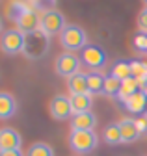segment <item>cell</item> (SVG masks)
<instances>
[{
	"label": "cell",
	"instance_id": "11",
	"mask_svg": "<svg viewBox=\"0 0 147 156\" xmlns=\"http://www.w3.org/2000/svg\"><path fill=\"white\" fill-rule=\"evenodd\" d=\"M97 117L93 112H84L71 117V130H95Z\"/></svg>",
	"mask_w": 147,
	"mask_h": 156
},
{
	"label": "cell",
	"instance_id": "2",
	"mask_svg": "<svg viewBox=\"0 0 147 156\" xmlns=\"http://www.w3.org/2000/svg\"><path fill=\"white\" fill-rule=\"evenodd\" d=\"M60 43L67 52H77L82 50L88 45V35L82 26L77 24H67L65 30L60 34Z\"/></svg>",
	"mask_w": 147,
	"mask_h": 156
},
{
	"label": "cell",
	"instance_id": "24",
	"mask_svg": "<svg viewBox=\"0 0 147 156\" xmlns=\"http://www.w3.org/2000/svg\"><path fill=\"white\" fill-rule=\"evenodd\" d=\"M28 8L23 4V2H17V0H15V2H11L9 6H8V17L11 19V21H19V19H21V15L26 11Z\"/></svg>",
	"mask_w": 147,
	"mask_h": 156
},
{
	"label": "cell",
	"instance_id": "17",
	"mask_svg": "<svg viewBox=\"0 0 147 156\" xmlns=\"http://www.w3.org/2000/svg\"><path fill=\"white\" fill-rule=\"evenodd\" d=\"M104 78L99 71H91L88 73V91L91 95H99V93H104Z\"/></svg>",
	"mask_w": 147,
	"mask_h": 156
},
{
	"label": "cell",
	"instance_id": "28",
	"mask_svg": "<svg viewBox=\"0 0 147 156\" xmlns=\"http://www.w3.org/2000/svg\"><path fill=\"white\" fill-rule=\"evenodd\" d=\"M0 156H26V154H23L21 149H15V151H0Z\"/></svg>",
	"mask_w": 147,
	"mask_h": 156
},
{
	"label": "cell",
	"instance_id": "23",
	"mask_svg": "<svg viewBox=\"0 0 147 156\" xmlns=\"http://www.w3.org/2000/svg\"><path fill=\"white\" fill-rule=\"evenodd\" d=\"M119 89H121V80H117V78L112 76V74H108L104 78V93L108 97H117Z\"/></svg>",
	"mask_w": 147,
	"mask_h": 156
},
{
	"label": "cell",
	"instance_id": "19",
	"mask_svg": "<svg viewBox=\"0 0 147 156\" xmlns=\"http://www.w3.org/2000/svg\"><path fill=\"white\" fill-rule=\"evenodd\" d=\"M102 136H104V141H106L108 145H119V143H123V138H121V130H119L117 123H112V125H108V126L104 128Z\"/></svg>",
	"mask_w": 147,
	"mask_h": 156
},
{
	"label": "cell",
	"instance_id": "15",
	"mask_svg": "<svg viewBox=\"0 0 147 156\" xmlns=\"http://www.w3.org/2000/svg\"><path fill=\"white\" fill-rule=\"evenodd\" d=\"M67 87L71 95H84L89 93L88 91V74L84 73H77L73 74L71 78H67Z\"/></svg>",
	"mask_w": 147,
	"mask_h": 156
},
{
	"label": "cell",
	"instance_id": "14",
	"mask_svg": "<svg viewBox=\"0 0 147 156\" xmlns=\"http://www.w3.org/2000/svg\"><path fill=\"white\" fill-rule=\"evenodd\" d=\"M125 108L131 112V113H136V115L145 113V110H147V97L143 95V91L140 89L132 97H128V99L125 101Z\"/></svg>",
	"mask_w": 147,
	"mask_h": 156
},
{
	"label": "cell",
	"instance_id": "26",
	"mask_svg": "<svg viewBox=\"0 0 147 156\" xmlns=\"http://www.w3.org/2000/svg\"><path fill=\"white\" fill-rule=\"evenodd\" d=\"M140 30L142 32H147V8L140 13Z\"/></svg>",
	"mask_w": 147,
	"mask_h": 156
},
{
	"label": "cell",
	"instance_id": "12",
	"mask_svg": "<svg viewBox=\"0 0 147 156\" xmlns=\"http://www.w3.org/2000/svg\"><path fill=\"white\" fill-rule=\"evenodd\" d=\"M117 126L121 130V138H123V143H132L140 138V130L136 126V119H131V117H125V119L117 121Z\"/></svg>",
	"mask_w": 147,
	"mask_h": 156
},
{
	"label": "cell",
	"instance_id": "5",
	"mask_svg": "<svg viewBox=\"0 0 147 156\" xmlns=\"http://www.w3.org/2000/svg\"><path fill=\"white\" fill-rule=\"evenodd\" d=\"M80 58L75 54V52H63L56 58L54 62V71L60 76H65V78H71L73 74L80 73Z\"/></svg>",
	"mask_w": 147,
	"mask_h": 156
},
{
	"label": "cell",
	"instance_id": "30",
	"mask_svg": "<svg viewBox=\"0 0 147 156\" xmlns=\"http://www.w3.org/2000/svg\"><path fill=\"white\" fill-rule=\"evenodd\" d=\"M2 30H4V23H2V19H0V34H4Z\"/></svg>",
	"mask_w": 147,
	"mask_h": 156
},
{
	"label": "cell",
	"instance_id": "18",
	"mask_svg": "<svg viewBox=\"0 0 147 156\" xmlns=\"http://www.w3.org/2000/svg\"><path fill=\"white\" fill-rule=\"evenodd\" d=\"M138 91H140V84H138L136 78H127V80L121 82V89H119V93H117L116 99H119V101L125 104V101L128 99V97H132V95L138 93Z\"/></svg>",
	"mask_w": 147,
	"mask_h": 156
},
{
	"label": "cell",
	"instance_id": "20",
	"mask_svg": "<svg viewBox=\"0 0 147 156\" xmlns=\"http://www.w3.org/2000/svg\"><path fill=\"white\" fill-rule=\"evenodd\" d=\"M26 156H54V149H52V145H48L45 141H38L28 147Z\"/></svg>",
	"mask_w": 147,
	"mask_h": 156
},
{
	"label": "cell",
	"instance_id": "33",
	"mask_svg": "<svg viewBox=\"0 0 147 156\" xmlns=\"http://www.w3.org/2000/svg\"><path fill=\"white\" fill-rule=\"evenodd\" d=\"M143 2H145V4H147V0H143Z\"/></svg>",
	"mask_w": 147,
	"mask_h": 156
},
{
	"label": "cell",
	"instance_id": "16",
	"mask_svg": "<svg viewBox=\"0 0 147 156\" xmlns=\"http://www.w3.org/2000/svg\"><path fill=\"white\" fill-rule=\"evenodd\" d=\"M93 104V95L91 93H84V95H71V106H73V113H84L91 110Z\"/></svg>",
	"mask_w": 147,
	"mask_h": 156
},
{
	"label": "cell",
	"instance_id": "22",
	"mask_svg": "<svg viewBox=\"0 0 147 156\" xmlns=\"http://www.w3.org/2000/svg\"><path fill=\"white\" fill-rule=\"evenodd\" d=\"M112 76H116L117 80H127V78H132V67H131V62H117L114 67H112Z\"/></svg>",
	"mask_w": 147,
	"mask_h": 156
},
{
	"label": "cell",
	"instance_id": "4",
	"mask_svg": "<svg viewBox=\"0 0 147 156\" xmlns=\"http://www.w3.org/2000/svg\"><path fill=\"white\" fill-rule=\"evenodd\" d=\"M24 43H26V34H23L19 28H9L4 30L2 37H0V48L2 52L13 56L24 50Z\"/></svg>",
	"mask_w": 147,
	"mask_h": 156
},
{
	"label": "cell",
	"instance_id": "25",
	"mask_svg": "<svg viewBox=\"0 0 147 156\" xmlns=\"http://www.w3.org/2000/svg\"><path fill=\"white\" fill-rule=\"evenodd\" d=\"M145 43H147V34H138L134 37V45L142 50H145Z\"/></svg>",
	"mask_w": 147,
	"mask_h": 156
},
{
	"label": "cell",
	"instance_id": "29",
	"mask_svg": "<svg viewBox=\"0 0 147 156\" xmlns=\"http://www.w3.org/2000/svg\"><path fill=\"white\" fill-rule=\"evenodd\" d=\"M142 91H143V95H145V97H147V82H145V84H143V86H142Z\"/></svg>",
	"mask_w": 147,
	"mask_h": 156
},
{
	"label": "cell",
	"instance_id": "9",
	"mask_svg": "<svg viewBox=\"0 0 147 156\" xmlns=\"http://www.w3.org/2000/svg\"><path fill=\"white\" fill-rule=\"evenodd\" d=\"M17 28H19L23 34H32V32H38L39 28H41V17L35 13L34 9H26L23 15H21V19L17 21Z\"/></svg>",
	"mask_w": 147,
	"mask_h": 156
},
{
	"label": "cell",
	"instance_id": "27",
	"mask_svg": "<svg viewBox=\"0 0 147 156\" xmlns=\"http://www.w3.org/2000/svg\"><path fill=\"white\" fill-rule=\"evenodd\" d=\"M136 126H138L140 134H145V132H147V117H145V119H140V117H136Z\"/></svg>",
	"mask_w": 147,
	"mask_h": 156
},
{
	"label": "cell",
	"instance_id": "21",
	"mask_svg": "<svg viewBox=\"0 0 147 156\" xmlns=\"http://www.w3.org/2000/svg\"><path fill=\"white\" fill-rule=\"evenodd\" d=\"M131 67H132V78H136V80H138L140 89H142V86L147 82V63L145 62H140V60H132L131 62Z\"/></svg>",
	"mask_w": 147,
	"mask_h": 156
},
{
	"label": "cell",
	"instance_id": "32",
	"mask_svg": "<svg viewBox=\"0 0 147 156\" xmlns=\"http://www.w3.org/2000/svg\"><path fill=\"white\" fill-rule=\"evenodd\" d=\"M145 50H147V43H145Z\"/></svg>",
	"mask_w": 147,
	"mask_h": 156
},
{
	"label": "cell",
	"instance_id": "10",
	"mask_svg": "<svg viewBox=\"0 0 147 156\" xmlns=\"http://www.w3.org/2000/svg\"><path fill=\"white\" fill-rule=\"evenodd\" d=\"M21 134L13 128H2L0 130V151H15L21 149Z\"/></svg>",
	"mask_w": 147,
	"mask_h": 156
},
{
	"label": "cell",
	"instance_id": "1",
	"mask_svg": "<svg viewBox=\"0 0 147 156\" xmlns=\"http://www.w3.org/2000/svg\"><path fill=\"white\" fill-rule=\"evenodd\" d=\"M67 141L71 151L77 154H89L99 145V138L95 130H71Z\"/></svg>",
	"mask_w": 147,
	"mask_h": 156
},
{
	"label": "cell",
	"instance_id": "31",
	"mask_svg": "<svg viewBox=\"0 0 147 156\" xmlns=\"http://www.w3.org/2000/svg\"><path fill=\"white\" fill-rule=\"evenodd\" d=\"M145 117H147V110H145Z\"/></svg>",
	"mask_w": 147,
	"mask_h": 156
},
{
	"label": "cell",
	"instance_id": "13",
	"mask_svg": "<svg viewBox=\"0 0 147 156\" xmlns=\"http://www.w3.org/2000/svg\"><path fill=\"white\" fill-rule=\"evenodd\" d=\"M17 113V101L11 93L0 91V119L8 121Z\"/></svg>",
	"mask_w": 147,
	"mask_h": 156
},
{
	"label": "cell",
	"instance_id": "8",
	"mask_svg": "<svg viewBox=\"0 0 147 156\" xmlns=\"http://www.w3.org/2000/svg\"><path fill=\"white\" fill-rule=\"evenodd\" d=\"M48 110H50L52 119H56V121H65L75 115L73 113V106H71V97H65V95L52 97Z\"/></svg>",
	"mask_w": 147,
	"mask_h": 156
},
{
	"label": "cell",
	"instance_id": "3",
	"mask_svg": "<svg viewBox=\"0 0 147 156\" xmlns=\"http://www.w3.org/2000/svg\"><path fill=\"white\" fill-rule=\"evenodd\" d=\"M48 50V35L39 28L38 32H32L26 35V43H24V56L30 60H41Z\"/></svg>",
	"mask_w": 147,
	"mask_h": 156
},
{
	"label": "cell",
	"instance_id": "7",
	"mask_svg": "<svg viewBox=\"0 0 147 156\" xmlns=\"http://www.w3.org/2000/svg\"><path fill=\"white\" fill-rule=\"evenodd\" d=\"M80 62L86 67L99 69L106 63V52L101 45H86L80 50Z\"/></svg>",
	"mask_w": 147,
	"mask_h": 156
},
{
	"label": "cell",
	"instance_id": "6",
	"mask_svg": "<svg viewBox=\"0 0 147 156\" xmlns=\"http://www.w3.org/2000/svg\"><path fill=\"white\" fill-rule=\"evenodd\" d=\"M65 17L58 9H48L41 15V30L47 35H56L65 30Z\"/></svg>",
	"mask_w": 147,
	"mask_h": 156
}]
</instances>
